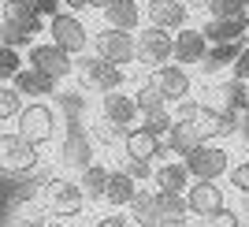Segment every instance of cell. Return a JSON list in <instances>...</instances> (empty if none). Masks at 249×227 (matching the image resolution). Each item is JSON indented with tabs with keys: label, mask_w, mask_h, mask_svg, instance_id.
<instances>
[{
	"label": "cell",
	"mask_w": 249,
	"mask_h": 227,
	"mask_svg": "<svg viewBox=\"0 0 249 227\" xmlns=\"http://www.w3.org/2000/svg\"><path fill=\"white\" fill-rule=\"evenodd\" d=\"M74 75H78V86L86 93H112V90H123L126 82V71L123 67H115V63L101 60V56H74Z\"/></svg>",
	"instance_id": "1"
},
{
	"label": "cell",
	"mask_w": 249,
	"mask_h": 227,
	"mask_svg": "<svg viewBox=\"0 0 249 227\" xmlns=\"http://www.w3.org/2000/svg\"><path fill=\"white\" fill-rule=\"evenodd\" d=\"M19 119V131L15 134L26 138L30 145H49L52 138H56V127H60V115H56V108H52L49 101H30V104H22V112L15 115Z\"/></svg>",
	"instance_id": "2"
},
{
	"label": "cell",
	"mask_w": 249,
	"mask_h": 227,
	"mask_svg": "<svg viewBox=\"0 0 249 227\" xmlns=\"http://www.w3.org/2000/svg\"><path fill=\"white\" fill-rule=\"evenodd\" d=\"M182 164H186V171H190L194 183H216L219 175L231 171V153L223 145H216V142H197L186 156H182Z\"/></svg>",
	"instance_id": "3"
},
{
	"label": "cell",
	"mask_w": 249,
	"mask_h": 227,
	"mask_svg": "<svg viewBox=\"0 0 249 227\" xmlns=\"http://www.w3.org/2000/svg\"><path fill=\"white\" fill-rule=\"evenodd\" d=\"M249 104V86L238 82V78H219V82H205V93H201V108L216 115H238Z\"/></svg>",
	"instance_id": "4"
},
{
	"label": "cell",
	"mask_w": 249,
	"mask_h": 227,
	"mask_svg": "<svg viewBox=\"0 0 249 227\" xmlns=\"http://www.w3.org/2000/svg\"><path fill=\"white\" fill-rule=\"evenodd\" d=\"M41 205L52 216H78L86 208V197L78 190V183H71V179H63V175H52L41 186Z\"/></svg>",
	"instance_id": "5"
},
{
	"label": "cell",
	"mask_w": 249,
	"mask_h": 227,
	"mask_svg": "<svg viewBox=\"0 0 249 227\" xmlns=\"http://www.w3.org/2000/svg\"><path fill=\"white\" fill-rule=\"evenodd\" d=\"M49 38L56 49H63L67 56H82L89 49V30H86V22L74 15V11H56L49 19Z\"/></svg>",
	"instance_id": "6"
},
{
	"label": "cell",
	"mask_w": 249,
	"mask_h": 227,
	"mask_svg": "<svg viewBox=\"0 0 249 227\" xmlns=\"http://www.w3.org/2000/svg\"><path fill=\"white\" fill-rule=\"evenodd\" d=\"M134 63H142L145 71H156V67L171 63V34L156 30V26L134 30Z\"/></svg>",
	"instance_id": "7"
},
{
	"label": "cell",
	"mask_w": 249,
	"mask_h": 227,
	"mask_svg": "<svg viewBox=\"0 0 249 227\" xmlns=\"http://www.w3.org/2000/svg\"><path fill=\"white\" fill-rule=\"evenodd\" d=\"M37 160H41L37 145H30L26 138L15 134V131H0V168H4V171L26 175V171L37 168Z\"/></svg>",
	"instance_id": "8"
},
{
	"label": "cell",
	"mask_w": 249,
	"mask_h": 227,
	"mask_svg": "<svg viewBox=\"0 0 249 227\" xmlns=\"http://www.w3.org/2000/svg\"><path fill=\"white\" fill-rule=\"evenodd\" d=\"M145 78L153 82V90L164 97L167 108L178 104V101H186V97H194V78H190V71H186V67H178V63H164V67L149 71Z\"/></svg>",
	"instance_id": "9"
},
{
	"label": "cell",
	"mask_w": 249,
	"mask_h": 227,
	"mask_svg": "<svg viewBox=\"0 0 249 227\" xmlns=\"http://www.w3.org/2000/svg\"><path fill=\"white\" fill-rule=\"evenodd\" d=\"M89 41H93V56L115 63V67L134 63V34H123V30H112V26H101L97 34H89Z\"/></svg>",
	"instance_id": "10"
},
{
	"label": "cell",
	"mask_w": 249,
	"mask_h": 227,
	"mask_svg": "<svg viewBox=\"0 0 249 227\" xmlns=\"http://www.w3.org/2000/svg\"><path fill=\"white\" fill-rule=\"evenodd\" d=\"M142 19H149L145 26L175 34L182 26H190V4L186 0H145L142 4Z\"/></svg>",
	"instance_id": "11"
},
{
	"label": "cell",
	"mask_w": 249,
	"mask_h": 227,
	"mask_svg": "<svg viewBox=\"0 0 249 227\" xmlns=\"http://www.w3.org/2000/svg\"><path fill=\"white\" fill-rule=\"evenodd\" d=\"M89 164H93V138H89L86 127L71 123L67 134H63V142H60V168H67V171H86Z\"/></svg>",
	"instance_id": "12"
},
{
	"label": "cell",
	"mask_w": 249,
	"mask_h": 227,
	"mask_svg": "<svg viewBox=\"0 0 249 227\" xmlns=\"http://www.w3.org/2000/svg\"><path fill=\"white\" fill-rule=\"evenodd\" d=\"M26 63H30L34 71L49 75L52 82H63V78H71V75H74V60H71L63 49H56L52 41L30 45V56H26Z\"/></svg>",
	"instance_id": "13"
},
{
	"label": "cell",
	"mask_w": 249,
	"mask_h": 227,
	"mask_svg": "<svg viewBox=\"0 0 249 227\" xmlns=\"http://www.w3.org/2000/svg\"><path fill=\"white\" fill-rule=\"evenodd\" d=\"M101 119L112 123V127H119L126 134V131L142 119V112H138V104H134V93H123V90L101 93Z\"/></svg>",
	"instance_id": "14"
},
{
	"label": "cell",
	"mask_w": 249,
	"mask_h": 227,
	"mask_svg": "<svg viewBox=\"0 0 249 227\" xmlns=\"http://www.w3.org/2000/svg\"><path fill=\"white\" fill-rule=\"evenodd\" d=\"M205 52H208V41H205V34H201L197 26H182V30L171 34V60H175L178 67L201 63Z\"/></svg>",
	"instance_id": "15"
},
{
	"label": "cell",
	"mask_w": 249,
	"mask_h": 227,
	"mask_svg": "<svg viewBox=\"0 0 249 227\" xmlns=\"http://www.w3.org/2000/svg\"><path fill=\"white\" fill-rule=\"evenodd\" d=\"M123 156L142 160V164H156V160L167 156V149H164V138L149 134V131H142V127H130V131L123 134Z\"/></svg>",
	"instance_id": "16"
},
{
	"label": "cell",
	"mask_w": 249,
	"mask_h": 227,
	"mask_svg": "<svg viewBox=\"0 0 249 227\" xmlns=\"http://www.w3.org/2000/svg\"><path fill=\"white\" fill-rule=\"evenodd\" d=\"M186 212L190 216H212V212H219V208H227V197H223V190H219L216 183H190L186 186Z\"/></svg>",
	"instance_id": "17"
},
{
	"label": "cell",
	"mask_w": 249,
	"mask_h": 227,
	"mask_svg": "<svg viewBox=\"0 0 249 227\" xmlns=\"http://www.w3.org/2000/svg\"><path fill=\"white\" fill-rule=\"evenodd\" d=\"M194 183L182 160H160L153 168V186L156 194H186V186Z\"/></svg>",
	"instance_id": "18"
},
{
	"label": "cell",
	"mask_w": 249,
	"mask_h": 227,
	"mask_svg": "<svg viewBox=\"0 0 249 227\" xmlns=\"http://www.w3.org/2000/svg\"><path fill=\"white\" fill-rule=\"evenodd\" d=\"M194 131H197V142H223V138H231L234 131H238V115H216L208 112V108H201V115L194 119Z\"/></svg>",
	"instance_id": "19"
},
{
	"label": "cell",
	"mask_w": 249,
	"mask_h": 227,
	"mask_svg": "<svg viewBox=\"0 0 249 227\" xmlns=\"http://www.w3.org/2000/svg\"><path fill=\"white\" fill-rule=\"evenodd\" d=\"M104 26L123 30V34L142 30V26H145V22H142V4H138V0H108V8H104Z\"/></svg>",
	"instance_id": "20"
},
{
	"label": "cell",
	"mask_w": 249,
	"mask_h": 227,
	"mask_svg": "<svg viewBox=\"0 0 249 227\" xmlns=\"http://www.w3.org/2000/svg\"><path fill=\"white\" fill-rule=\"evenodd\" d=\"M197 30L205 34L208 45H242L249 26L234 15V19H205V26H197Z\"/></svg>",
	"instance_id": "21"
},
{
	"label": "cell",
	"mask_w": 249,
	"mask_h": 227,
	"mask_svg": "<svg viewBox=\"0 0 249 227\" xmlns=\"http://www.w3.org/2000/svg\"><path fill=\"white\" fill-rule=\"evenodd\" d=\"M0 19L11 22V26H19V30H26L30 38H37V34L45 30V19H41V15H34V8L26 4V0H4Z\"/></svg>",
	"instance_id": "22"
},
{
	"label": "cell",
	"mask_w": 249,
	"mask_h": 227,
	"mask_svg": "<svg viewBox=\"0 0 249 227\" xmlns=\"http://www.w3.org/2000/svg\"><path fill=\"white\" fill-rule=\"evenodd\" d=\"M130 224H138V227H160L164 224V216H160V201H156V190H138L134 194V201H130Z\"/></svg>",
	"instance_id": "23"
},
{
	"label": "cell",
	"mask_w": 249,
	"mask_h": 227,
	"mask_svg": "<svg viewBox=\"0 0 249 227\" xmlns=\"http://www.w3.org/2000/svg\"><path fill=\"white\" fill-rule=\"evenodd\" d=\"M11 86H15V93H19V97H34V101H41L45 93L56 90V82H52L49 75L34 71V67H22V71L11 78Z\"/></svg>",
	"instance_id": "24"
},
{
	"label": "cell",
	"mask_w": 249,
	"mask_h": 227,
	"mask_svg": "<svg viewBox=\"0 0 249 227\" xmlns=\"http://www.w3.org/2000/svg\"><path fill=\"white\" fill-rule=\"evenodd\" d=\"M134 194H138V183L130 175H123L119 168L115 171H108V186H104V201L112 208H126L130 201H134Z\"/></svg>",
	"instance_id": "25"
},
{
	"label": "cell",
	"mask_w": 249,
	"mask_h": 227,
	"mask_svg": "<svg viewBox=\"0 0 249 227\" xmlns=\"http://www.w3.org/2000/svg\"><path fill=\"white\" fill-rule=\"evenodd\" d=\"M104 186H108V168L104 164H89L86 171H78V190L86 201H104Z\"/></svg>",
	"instance_id": "26"
},
{
	"label": "cell",
	"mask_w": 249,
	"mask_h": 227,
	"mask_svg": "<svg viewBox=\"0 0 249 227\" xmlns=\"http://www.w3.org/2000/svg\"><path fill=\"white\" fill-rule=\"evenodd\" d=\"M194 145H197V131H194V123H171V131L164 134V149H167V153L186 156Z\"/></svg>",
	"instance_id": "27"
},
{
	"label": "cell",
	"mask_w": 249,
	"mask_h": 227,
	"mask_svg": "<svg viewBox=\"0 0 249 227\" xmlns=\"http://www.w3.org/2000/svg\"><path fill=\"white\" fill-rule=\"evenodd\" d=\"M238 49H242V45H208L205 60H201V67H205L208 75L223 71V67H231V63H234V56H238Z\"/></svg>",
	"instance_id": "28"
},
{
	"label": "cell",
	"mask_w": 249,
	"mask_h": 227,
	"mask_svg": "<svg viewBox=\"0 0 249 227\" xmlns=\"http://www.w3.org/2000/svg\"><path fill=\"white\" fill-rule=\"evenodd\" d=\"M134 104H138V112H142V115L167 108V104H164V97H160V93L153 90V82H149V78H142V82H138V90H134Z\"/></svg>",
	"instance_id": "29"
},
{
	"label": "cell",
	"mask_w": 249,
	"mask_h": 227,
	"mask_svg": "<svg viewBox=\"0 0 249 227\" xmlns=\"http://www.w3.org/2000/svg\"><path fill=\"white\" fill-rule=\"evenodd\" d=\"M15 224L19 227H45L49 224V212H45L41 201H22V205L15 208Z\"/></svg>",
	"instance_id": "30"
},
{
	"label": "cell",
	"mask_w": 249,
	"mask_h": 227,
	"mask_svg": "<svg viewBox=\"0 0 249 227\" xmlns=\"http://www.w3.org/2000/svg\"><path fill=\"white\" fill-rule=\"evenodd\" d=\"M156 201H160V216L164 220H190L182 194H156Z\"/></svg>",
	"instance_id": "31"
},
{
	"label": "cell",
	"mask_w": 249,
	"mask_h": 227,
	"mask_svg": "<svg viewBox=\"0 0 249 227\" xmlns=\"http://www.w3.org/2000/svg\"><path fill=\"white\" fill-rule=\"evenodd\" d=\"M19 71H22L19 49H8V45H0V86H8Z\"/></svg>",
	"instance_id": "32"
},
{
	"label": "cell",
	"mask_w": 249,
	"mask_h": 227,
	"mask_svg": "<svg viewBox=\"0 0 249 227\" xmlns=\"http://www.w3.org/2000/svg\"><path fill=\"white\" fill-rule=\"evenodd\" d=\"M89 138H93V145H119L123 142V131L112 123H104V119H93L89 123Z\"/></svg>",
	"instance_id": "33"
},
{
	"label": "cell",
	"mask_w": 249,
	"mask_h": 227,
	"mask_svg": "<svg viewBox=\"0 0 249 227\" xmlns=\"http://www.w3.org/2000/svg\"><path fill=\"white\" fill-rule=\"evenodd\" d=\"M145 123H142V131H149V134H156V138H164L167 131H171V123H175V115H171V108H160V112H149V115H142Z\"/></svg>",
	"instance_id": "34"
},
{
	"label": "cell",
	"mask_w": 249,
	"mask_h": 227,
	"mask_svg": "<svg viewBox=\"0 0 249 227\" xmlns=\"http://www.w3.org/2000/svg\"><path fill=\"white\" fill-rule=\"evenodd\" d=\"M19 112H22V97L15 93V86H0V123L15 119Z\"/></svg>",
	"instance_id": "35"
},
{
	"label": "cell",
	"mask_w": 249,
	"mask_h": 227,
	"mask_svg": "<svg viewBox=\"0 0 249 227\" xmlns=\"http://www.w3.org/2000/svg\"><path fill=\"white\" fill-rule=\"evenodd\" d=\"M0 45H8V49H22V45H26V49H30L34 38L26 30H19V26H11V22L0 19Z\"/></svg>",
	"instance_id": "36"
},
{
	"label": "cell",
	"mask_w": 249,
	"mask_h": 227,
	"mask_svg": "<svg viewBox=\"0 0 249 227\" xmlns=\"http://www.w3.org/2000/svg\"><path fill=\"white\" fill-rule=\"evenodd\" d=\"M197 227H242V216H238V208H219L212 216H201Z\"/></svg>",
	"instance_id": "37"
},
{
	"label": "cell",
	"mask_w": 249,
	"mask_h": 227,
	"mask_svg": "<svg viewBox=\"0 0 249 227\" xmlns=\"http://www.w3.org/2000/svg\"><path fill=\"white\" fill-rule=\"evenodd\" d=\"M171 115H175V123H194V119L201 115V101L197 97H186V101L171 104Z\"/></svg>",
	"instance_id": "38"
},
{
	"label": "cell",
	"mask_w": 249,
	"mask_h": 227,
	"mask_svg": "<svg viewBox=\"0 0 249 227\" xmlns=\"http://www.w3.org/2000/svg\"><path fill=\"white\" fill-rule=\"evenodd\" d=\"M205 15L208 19H234L238 15V0H208Z\"/></svg>",
	"instance_id": "39"
},
{
	"label": "cell",
	"mask_w": 249,
	"mask_h": 227,
	"mask_svg": "<svg viewBox=\"0 0 249 227\" xmlns=\"http://www.w3.org/2000/svg\"><path fill=\"white\" fill-rule=\"evenodd\" d=\"M119 171H123V175H130L134 183H149V179H153V164H142V160H130V156H123Z\"/></svg>",
	"instance_id": "40"
},
{
	"label": "cell",
	"mask_w": 249,
	"mask_h": 227,
	"mask_svg": "<svg viewBox=\"0 0 249 227\" xmlns=\"http://www.w3.org/2000/svg\"><path fill=\"white\" fill-rule=\"evenodd\" d=\"M227 179H231V186H234L238 194L249 197V160H238V164L227 171Z\"/></svg>",
	"instance_id": "41"
},
{
	"label": "cell",
	"mask_w": 249,
	"mask_h": 227,
	"mask_svg": "<svg viewBox=\"0 0 249 227\" xmlns=\"http://www.w3.org/2000/svg\"><path fill=\"white\" fill-rule=\"evenodd\" d=\"M231 78H238V82L249 86V45H242V49H238L234 63H231Z\"/></svg>",
	"instance_id": "42"
},
{
	"label": "cell",
	"mask_w": 249,
	"mask_h": 227,
	"mask_svg": "<svg viewBox=\"0 0 249 227\" xmlns=\"http://www.w3.org/2000/svg\"><path fill=\"white\" fill-rule=\"evenodd\" d=\"M34 8V15H41V19H52L56 11H60V0H26Z\"/></svg>",
	"instance_id": "43"
},
{
	"label": "cell",
	"mask_w": 249,
	"mask_h": 227,
	"mask_svg": "<svg viewBox=\"0 0 249 227\" xmlns=\"http://www.w3.org/2000/svg\"><path fill=\"white\" fill-rule=\"evenodd\" d=\"M93 227H130V220L123 212H104L101 220H93Z\"/></svg>",
	"instance_id": "44"
},
{
	"label": "cell",
	"mask_w": 249,
	"mask_h": 227,
	"mask_svg": "<svg viewBox=\"0 0 249 227\" xmlns=\"http://www.w3.org/2000/svg\"><path fill=\"white\" fill-rule=\"evenodd\" d=\"M238 134H242V138L249 142V104H246V108L238 112Z\"/></svg>",
	"instance_id": "45"
},
{
	"label": "cell",
	"mask_w": 249,
	"mask_h": 227,
	"mask_svg": "<svg viewBox=\"0 0 249 227\" xmlns=\"http://www.w3.org/2000/svg\"><path fill=\"white\" fill-rule=\"evenodd\" d=\"M60 4H67V11H74V15L89 8V0H60Z\"/></svg>",
	"instance_id": "46"
},
{
	"label": "cell",
	"mask_w": 249,
	"mask_h": 227,
	"mask_svg": "<svg viewBox=\"0 0 249 227\" xmlns=\"http://www.w3.org/2000/svg\"><path fill=\"white\" fill-rule=\"evenodd\" d=\"M238 19L249 26V0H238Z\"/></svg>",
	"instance_id": "47"
},
{
	"label": "cell",
	"mask_w": 249,
	"mask_h": 227,
	"mask_svg": "<svg viewBox=\"0 0 249 227\" xmlns=\"http://www.w3.org/2000/svg\"><path fill=\"white\" fill-rule=\"evenodd\" d=\"M160 227H190V220H164Z\"/></svg>",
	"instance_id": "48"
},
{
	"label": "cell",
	"mask_w": 249,
	"mask_h": 227,
	"mask_svg": "<svg viewBox=\"0 0 249 227\" xmlns=\"http://www.w3.org/2000/svg\"><path fill=\"white\" fill-rule=\"evenodd\" d=\"M89 8H97V11H104V8H108V0H89Z\"/></svg>",
	"instance_id": "49"
},
{
	"label": "cell",
	"mask_w": 249,
	"mask_h": 227,
	"mask_svg": "<svg viewBox=\"0 0 249 227\" xmlns=\"http://www.w3.org/2000/svg\"><path fill=\"white\" fill-rule=\"evenodd\" d=\"M186 4H190V8H205L208 0H186Z\"/></svg>",
	"instance_id": "50"
},
{
	"label": "cell",
	"mask_w": 249,
	"mask_h": 227,
	"mask_svg": "<svg viewBox=\"0 0 249 227\" xmlns=\"http://www.w3.org/2000/svg\"><path fill=\"white\" fill-rule=\"evenodd\" d=\"M45 227H63V224H60V220H52V224H45Z\"/></svg>",
	"instance_id": "51"
}]
</instances>
